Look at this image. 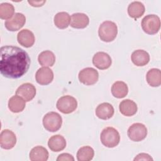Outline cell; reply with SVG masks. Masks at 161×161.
<instances>
[{"instance_id":"18","label":"cell","mask_w":161,"mask_h":161,"mask_svg":"<svg viewBox=\"0 0 161 161\" xmlns=\"http://www.w3.org/2000/svg\"><path fill=\"white\" fill-rule=\"evenodd\" d=\"M119 111L121 113L126 116L134 115L137 111L136 104L130 99H125L119 104Z\"/></svg>"},{"instance_id":"29","label":"cell","mask_w":161,"mask_h":161,"mask_svg":"<svg viewBox=\"0 0 161 161\" xmlns=\"http://www.w3.org/2000/svg\"><path fill=\"white\" fill-rule=\"evenodd\" d=\"M57 161H65V160H68V161H74V158L73 156L69 153H62L58 155V157L57 158Z\"/></svg>"},{"instance_id":"17","label":"cell","mask_w":161,"mask_h":161,"mask_svg":"<svg viewBox=\"0 0 161 161\" xmlns=\"http://www.w3.org/2000/svg\"><path fill=\"white\" fill-rule=\"evenodd\" d=\"M48 146L53 152H60L65 148L66 141L60 135H53L48 140Z\"/></svg>"},{"instance_id":"4","label":"cell","mask_w":161,"mask_h":161,"mask_svg":"<svg viewBox=\"0 0 161 161\" xmlns=\"http://www.w3.org/2000/svg\"><path fill=\"white\" fill-rule=\"evenodd\" d=\"M62 123L61 116L56 112H49L47 113L43 118V125L44 128L51 132L58 131Z\"/></svg>"},{"instance_id":"20","label":"cell","mask_w":161,"mask_h":161,"mask_svg":"<svg viewBox=\"0 0 161 161\" xmlns=\"http://www.w3.org/2000/svg\"><path fill=\"white\" fill-rule=\"evenodd\" d=\"M48 158L47 150L42 146H36L30 152V159L31 161H46Z\"/></svg>"},{"instance_id":"9","label":"cell","mask_w":161,"mask_h":161,"mask_svg":"<svg viewBox=\"0 0 161 161\" xmlns=\"http://www.w3.org/2000/svg\"><path fill=\"white\" fill-rule=\"evenodd\" d=\"M26 22L25 15L20 13H16L13 17L5 21V27L11 31H15L21 28Z\"/></svg>"},{"instance_id":"23","label":"cell","mask_w":161,"mask_h":161,"mask_svg":"<svg viewBox=\"0 0 161 161\" xmlns=\"http://www.w3.org/2000/svg\"><path fill=\"white\" fill-rule=\"evenodd\" d=\"M128 92V88L126 83L122 81L115 82L111 87V93L115 97L123 98Z\"/></svg>"},{"instance_id":"15","label":"cell","mask_w":161,"mask_h":161,"mask_svg":"<svg viewBox=\"0 0 161 161\" xmlns=\"http://www.w3.org/2000/svg\"><path fill=\"white\" fill-rule=\"evenodd\" d=\"M96 116L101 119H108L114 114L113 106L108 103H103L97 106L96 109Z\"/></svg>"},{"instance_id":"25","label":"cell","mask_w":161,"mask_h":161,"mask_svg":"<svg viewBox=\"0 0 161 161\" xmlns=\"http://www.w3.org/2000/svg\"><path fill=\"white\" fill-rule=\"evenodd\" d=\"M146 78L150 86L158 87L161 84V72L158 69H152L148 71Z\"/></svg>"},{"instance_id":"16","label":"cell","mask_w":161,"mask_h":161,"mask_svg":"<svg viewBox=\"0 0 161 161\" xmlns=\"http://www.w3.org/2000/svg\"><path fill=\"white\" fill-rule=\"evenodd\" d=\"M89 23V17L84 13H77L71 16L70 26L74 28H84Z\"/></svg>"},{"instance_id":"5","label":"cell","mask_w":161,"mask_h":161,"mask_svg":"<svg viewBox=\"0 0 161 161\" xmlns=\"http://www.w3.org/2000/svg\"><path fill=\"white\" fill-rule=\"evenodd\" d=\"M142 28L147 34H156L160 28V20L155 14H148L145 16L142 21Z\"/></svg>"},{"instance_id":"28","label":"cell","mask_w":161,"mask_h":161,"mask_svg":"<svg viewBox=\"0 0 161 161\" xmlns=\"http://www.w3.org/2000/svg\"><path fill=\"white\" fill-rule=\"evenodd\" d=\"M14 13V6L9 3H4L0 5V18L3 19H9Z\"/></svg>"},{"instance_id":"8","label":"cell","mask_w":161,"mask_h":161,"mask_svg":"<svg viewBox=\"0 0 161 161\" xmlns=\"http://www.w3.org/2000/svg\"><path fill=\"white\" fill-rule=\"evenodd\" d=\"M99 78L98 72L92 67L83 69L79 73V79L85 85L90 86L97 82Z\"/></svg>"},{"instance_id":"3","label":"cell","mask_w":161,"mask_h":161,"mask_svg":"<svg viewBox=\"0 0 161 161\" xmlns=\"http://www.w3.org/2000/svg\"><path fill=\"white\" fill-rule=\"evenodd\" d=\"M100 139L101 143L109 148H113L118 145L120 140L118 131L113 127H107L102 131Z\"/></svg>"},{"instance_id":"24","label":"cell","mask_w":161,"mask_h":161,"mask_svg":"<svg viewBox=\"0 0 161 161\" xmlns=\"http://www.w3.org/2000/svg\"><path fill=\"white\" fill-rule=\"evenodd\" d=\"M38 62L43 67H51L55 62L54 53L50 50H45L41 52L38 57Z\"/></svg>"},{"instance_id":"26","label":"cell","mask_w":161,"mask_h":161,"mask_svg":"<svg viewBox=\"0 0 161 161\" xmlns=\"http://www.w3.org/2000/svg\"><path fill=\"white\" fill-rule=\"evenodd\" d=\"M70 23V16L66 12H59L54 17V23L60 29H64L69 26Z\"/></svg>"},{"instance_id":"12","label":"cell","mask_w":161,"mask_h":161,"mask_svg":"<svg viewBox=\"0 0 161 161\" xmlns=\"http://www.w3.org/2000/svg\"><path fill=\"white\" fill-rule=\"evenodd\" d=\"M16 94L23 98L25 101H30L35 96L36 89L32 84L25 83L17 89Z\"/></svg>"},{"instance_id":"1","label":"cell","mask_w":161,"mask_h":161,"mask_svg":"<svg viewBox=\"0 0 161 161\" xmlns=\"http://www.w3.org/2000/svg\"><path fill=\"white\" fill-rule=\"evenodd\" d=\"M1 74L11 79L22 77L29 69L30 58L22 48L16 46L6 45L0 49Z\"/></svg>"},{"instance_id":"2","label":"cell","mask_w":161,"mask_h":161,"mask_svg":"<svg viewBox=\"0 0 161 161\" xmlns=\"http://www.w3.org/2000/svg\"><path fill=\"white\" fill-rule=\"evenodd\" d=\"M118 33L116 25L111 21H104L99 26L98 34L100 39L103 42H110L114 40Z\"/></svg>"},{"instance_id":"22","label":"cell","mask_w":161,"mask_h":161,"mask_svg":"<svg viewBox=\"0 0 161 161\" xmlns=\"http://www.w3.org/2000/svg\"><path fill=\"white\" fill-rule=\"evenodd\" d=\"M145 12V6L140 1H133L128 7V13L130 17L138 18L141 17Z\"/></svg>"},{"instance_id":"27","label":"cell","mask_w":161,"mask_h":161,"mask_svg":"<svg viewBox=\"0 0 161 161\" xmlns=\"http://www.w3.org/2000/svg\"><path fill=\"white\" fill-rule=\"evenodd\" d=\"M94 152L89 146H84L79 149L77 153V158L79 161H89L92 159Z\"/></svg>"},{"instance_id":"11","label":"cell","mask_w":161,"mask_h":161,"mask_svg":"<svg viewBox=\"0 0 161 161\" xmlns=\"http://www.w3.org/2000/svg\"><path fill=\"white\" fill-rule=\"evenodd\" d=\"M16 143L15 134L11 130L6 129L0 135V145L2 148L9 150L14 147Z\"/></svg>"},{"instance_id":"30","label":"cell","mask_w":161,"mask_h":161,"mask_svg":"<svg viewBox=\"0 0 161 161\" xmlns=\"http://www.w3.org/2000/svg\"><path fill=\"white\" fill-rule=\"evenodd\" d=\"M134 160H148V161H150V160H153L152 158L147 153H142L138 154L135 158Z\"/></svg>"},{"instance_id":"31","label":"cell","mask_w":161,"mask_h":161,"mask_svg":"<svg viewBox=\"0 0 161 161\" xmlns=\"http://www.w3.org/2000/svg\"><path fill=\"white\" fill-rule=\"evenodd\" d=\"M29 4H30L32 6L34 7H40L42 6L44 4V3H45V1H28Z\"/></svg>"},{"instance_id":"19","label":"cell","mask_w":161,"mask_h":161,"mask_svg":"<svg viewBox=\"0 0 161 161\" xmlns=\"http://www.w3.org/2000/svg\"><path fill=\"white\" fill-rule=\"evenodd\" d=\"M131 60L136 66H144L148 63L150 55L143 50H136L131 54Z\"/></svg>"},{"instance_id":"14","label":"cell","mask_w":161,"mask_h":161,"mask_svg":"<svg viewBox=\"0 0 161 161\" xmlns=\"http://www.w3.org/2000/svg\"><path fill=\"white\" fill-rule=\"evenodd\" d=\"M17 40L21 45L26 48H29L35 43V36L30 30L24 29L18 33Z\"/></svg>"},{"instance_id":"21","label":"cell","mask_w":161,"mask_h":161,"mask_svg":"<svg viewBox=\"0 0 161 161\" xmlns=\"http://www.w3.org/2000/svg\"><path fill=\"white\" fill-rule=\"evenodd\" d=\"M25 101L16 95L11 97L8 101V108L13 113H19L25 108Z\"/></svg>"},{"instance_id":"13","label":"cell","mask_w":161,"mask_h":161,"mask_svg":"<svg viewBox=\"0 0 161 161\" xmlns=\"http://www.w3.org/2000/svg\"><path fill=\"white\" fill-rule=\"evenodd\" d=\"M35 78L39 84L47 85L53 80V73L50 69L47 67H43L37 70Z\"/></svg>"},{"instance_id":"10","label":"cell","mask_w":161,"mask_h":161,"mask_svg":"<svg viewBox=\"0 0 161 161\" xmlns=\"http://www.w3.org/2000/svg\"><path fill=\"white\" fill-rule=\"evenodd\" d=\"M111 57L104 52H97L92 58V63L95 67L101 70L108 69L111 65Z\"/></svg>"},{"instance_id":"6","label":"cell","mask_w":161,"mask_h":161,"mask_svg":"<svg viewBox=\"0 0 161 161\" xmlns=\"http://www.w3.org/2000/svg\"><path fill=\"white\" fill-rule=\"evenodd\" d=\"M77 106L76 99L70 96H64L57 102V109L64 114H69L75 110Z\"/></svg>"},{"instance_id":"7","label":"cell","mask_w":161,"mask_h":161,"mask_svg":"<svg viewBox=\"0 0 161 161\" xmlns=\"http://www.w3.org/2000/svg\"><path fill=\"white\" fill-rule=\"evenodd\" d=\"M127 134L132 141L140 142L145 138L147 135V129L143 124L136 123L129 127Z\"/></svg>"}]
</instances>
